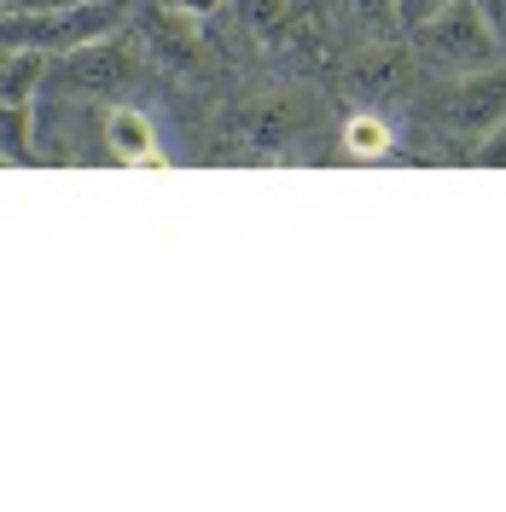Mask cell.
I'll return each mask as SVG.
<instances>
[{
	"mask_svg": "<svg viewBox=\"0 0 506 512\" xmlns=\"http://www.w3.org/2000/svg\"><path fill=\"white\" fill-rule=\"evenodd\" d=\"M134 18V0H82L59 12H0V47H30V53H70L105 35H123Z\"/></svg>",
	"mask_w": 506,
	"mask_h": 512,
	"instance_id": "6da1fadb",
	"label": "cell"
},
{
	"mask_svg": "<svg viewBox=\"0 0 506 512\" xmlns=\"http://www.w3.org/2000/svg\"><path fill=\"white\" fill-rule=\"evenodd\" d=\"M408 35H413V47H419V59L437 64V70H454V76L489 70V64L501 59V41L483 24L477 0H443V6H437L431 18H419Z\"/></svg>",
	"mask_w": 506,
	"mask_h": 512,
	"instance_id": "7a4b0ae2",
	"label": "cell"
},
{
	"mask_svg": "<svg viewBox=\"0 0 506 512\" xmlns=\"http://www.w3.org/2000/svg\"><path fill=\"white\" fill-rule=\"evenodd\" d=\"M128 82H134V59H128V47L117 35L88 41V47H70V53H59V64H47V76H41V88L76 94V99H117Z\"/></svg>",
	"mask_w": 506,
	"mask_h": 512,
	"instance_id": "3957f363",
	"label": "cell"
},
{
	"mask_svg": "<svg viewBox=\"0 0 506 512\" xmlns=\"http://www.w3.org/2000/svg\"><path fill=\"white\" fill-rule=\"evenodd\" d=\"M437 117H443L448 134H460V140H483L489 128L506 117V76L489 64V70H466V76H454L443 94H437Z\"/></svg>",
	"mask_w": 506,
	"mask_h": 512,
	"instance_id": "277c9868",
	"label": "cell"
},
{
	"mask_svg": "<svg viewBox=\"0 0 506 512\" xmlns=\"http://www.w3.org/2000/svg\"><path fill=\"white\" fill-rule=\"evenodd\" d=\"M134 24H140V53H158L163 64H192L204 47H198V35L187 12H175L169 0H163V12H134Z\"/></svg>",
	"mask_w": 506,
	"mask_h": 512,
	"instance_id": "5b68a950",
	"label": "cell"
},
{
	"mask_svg": "<svg viewBox=\"0 0 506 512\" xmlns=\"http://www.w3.org/2000/svg\"><path fill=\"white\" fill-rule=\"evenodd\" d=\"M408 88H413V64L402 47H373L349 70V94L355 99H402Z\"/></svg>",
	"mask_w": 506,
	"mask_h": 512,
	"instance_id": "8992f818",
	"label": "cell"
},
{
	"mask_svg": "<svg viewBox=\"0 0 506 512\" xmlns=\"http://www.w3.org/2000/svg\"><path fill=\"white\" fill-rule=\"evenodd\" d=\"M105 146H111L117 163H163L158 134H152V123H146L134 105H111V111H105Z\"/></svg>",
	"mask_w": 506,
	"mask_h": 512,
	"instance_id": "52a82bcc",
	"label": "cell"
},
{
	"mask_svg": "<svg viewBox=\"0 0 506 512\" xmlns=\"http://www.w3.org/2000/svg\"><path fill=\"white\" fill-rule=\"evenodd\" d=\"M41 76H47V53H30V47H6L0 53V99L6 105H35Z\"/></svg>",
	"mask_w": 506,
	"mask_h": 512,
	"instance_id": "ba28073f",
	"label": "cell"
},
{
	"mask_svg": "<svg viewBox=\"0 0 506 512\" xmlns=\"http://www.w3.org/2000/svg\"><path fill=\"white\" fill-rule=\"evenodd\" d=\"M245 30L262 47H285L291 35L303 30V6L297 0H245Z\"/></svg>",
	"mask_w": 506,
	"mask_h": 512,
	"instance_id": "9c48e42d",
	"label": "cell"
},
{
	"mask_svg": "<svg viewBox=\"0 0 506 512\" xmlns=\"http://www.w3.org/2000/svg\"><path fill=\"white\" fill-rule=\"evenodd\" d=\"M390 123L384 117H373V111H355L344 123V152L349 158H361V163H379V158H390Z\"/></svg>",
	"mask_w": 506,
	"mask_h": 512,
	"instance_id": "30bf717a",
	"label": "cell"
},
{
	"mask_svg": "<svg viewBox=\"0 0 506 512\" xmlns=\"http://www.w3.org/2000/svg\"><path fill=\"white\" fill-rule=\"evenodd\" d=\"M0 158H24L30 163V105H6L0 99Z\"/></svg>",
	"mask_w": 506,
	"mask_h": 512,
	"instance_id": "8fae6325",
	"label": "cell"
},
{
	"mask_svg": "<svg viewBox=\"0 0 506 512\" xmlns=\"http://www.w3.org/2000/svg\"><path fill=\"white\" fill-rule=\"evenodd\" d=\"M338 6H344L349 24H361V30H373V35H390L396 24H402L396 0H338Z\"/></svg>",
	"mask_w": 506,
	"mask_h": 512,
	"instance_id": "7c38bea8",
	"label": "cell"
},
{
	"mask_svg": "<svg viewBox=\"0 0 506 512\" xmlns=\"http://www.w3.org/2000/svg\"><path fill=\"white\" fill-rule=\"evenodd\" d=\"M472 163H483V169H506V117L483 140H477V152H472Z\"/></svg>",
	"mask_w": 506,
	"mask_h": 512,
	"instance_id": "4fadbf2b",
	"label": "cell"
},
{
	"mask_svg": "<svg viewBox=\"0 0 506 512\" xmlns=\"http://www.w3.org/2000/svg\"><path fill=\"white\" fill-rule=\"evenodd\" d=\"M477 12H483V24L495 30V41L506 47V0H477Z\"/></svg>",
	"mask_w": 506,
	"mask_h": 512,
	"instance_id": "5bb4252c",
	"label": "cell"
},
{
	"mask_svg": "<svg viewBox=\"0 0 506 512\" xmlns=\"http://www.w3.org/2000/svg\"><path fill=\"white\" fill-rule=\"evenodd\" d=\"M437 6H443V0H396V12H402V30H413L419 18H431Z\"/></svg>",
	"mask_w": 506,
	"mask_h": 512,
	"instance_id": "9a60e30c",
	"label": "cell"
},
{
	"mask_svg": "<svg viewBox=\"0 0 506 512\" xmlns=\"http://www.w3.org/2000/svg\"><path fill=\"white\" fill-rule=\"evenodd\" d=\"M169 6H175V12H187V18H216L227 0H169Z\"/></svg>",
	"mask_w": 506,
	"mask_h": 512,
	"instance_id": "2e32d148",
	"label": "cell"
},
{
	"mask_svg": "<svg viewBox=\"0 0 506 512\" xmlns=\"http://www.w3.org/2000/svg\"><path fill=\"white\" fill-rule=\"evenodd\" d=\"M59 6H82V0H12L6 12H59Z\"/></svg>",
	"mask_w": 506,
	"mask_h": 512,
	"instance_id": "e0dca14e",
	"label": "cell"
},
{
	"mask_svg": "<svg viewBox=\"0 0 506 512\" xmlns=\"http://www.w3.org/2000/svg\"><path fill=\"white\" fill-rule=\"evenodd\" d=\"M6 6H12V0H0V12H6Z\"/></svg>",
	"mask_w": 506,
	"mask_h": 512,
	"instance_id": "ac0fdd59",
	"label": "cell"
}]
</instances>
